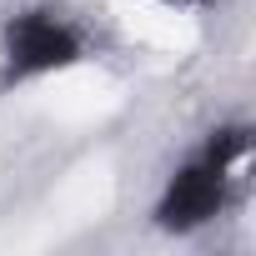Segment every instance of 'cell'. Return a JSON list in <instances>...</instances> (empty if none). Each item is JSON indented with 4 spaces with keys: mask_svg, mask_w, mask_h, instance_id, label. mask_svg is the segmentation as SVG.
Wrapping results in <instances>:
<instances>
[{
    "mask_svg": "<svg viewBox=\"0 0 256 256\" xmlns=\"http://www.w3.org/2000/svg\"><path fill=\"white\" fill-rule=\"evenodd\" d=\"M80 60V36L56 20L50 10H26L10 20L6 30V66L16 80H30V76H50V70H66Z\"/></svg>",
    "mask_w": 256,
    "mask_h": 256,
    "instance_id": "6da1fadb",
    "label": "cell"
},
{
    "mask_svg": "<svg viewBox=\"0 0 256 256\" xmlns=\"http://www.w3.org/2000/svg\"><path fill=\"white\" fill-rule=\"evenodd\" d=\"M221 206H226V166L196 161V166L171 176V186H166V196L156 206V221L166 231H196L211 216H221Z\"/></svg>",
    "mask_w": 256,
    "mask_h": 256,
    "instance_id": "7a4b0ae2",
    "label": "cell"
}]
</instances>
